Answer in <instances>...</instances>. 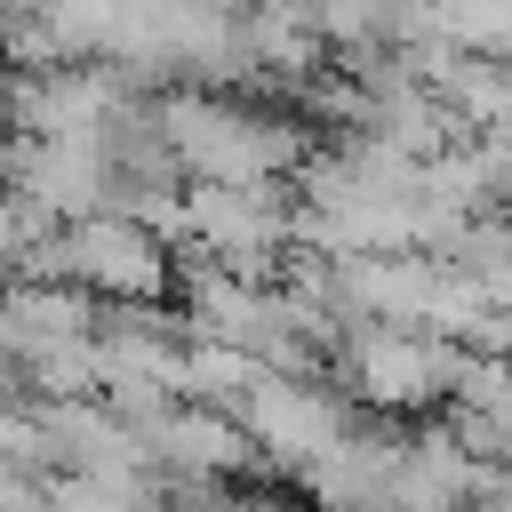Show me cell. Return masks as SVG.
Returning <instances> with one entry per match:
<instances>
[{"instance_id":"cell-1","label":"cell","mask_w":512,"mask_h":512,"mask_svg":"<svg viewBox=\"0 0 512 512\" xmlns=\"http://www.w3.org/2000/svg\"><path fill=\"white\" fill-rule=\"evenodd\" d=\"M64 272L88 288H112V296H144V288H160L168 264L136 216H80L64 232Z\"/></svg>"}]
</instances>
